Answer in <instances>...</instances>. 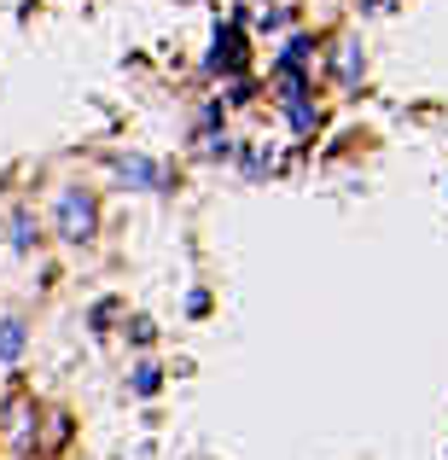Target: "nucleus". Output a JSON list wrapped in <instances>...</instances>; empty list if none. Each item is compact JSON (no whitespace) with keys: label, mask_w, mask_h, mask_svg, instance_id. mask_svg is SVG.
<instances>
[{"label":"nucleus","mask_w":448,"mask_h":460,"mask_svg":"<svg viewBox=\"0 0 448 460\" xmlns=\"http://www.w3.org/2000/svg\"><path fill=\"white\" fill-rule=\"evenodd\" d=\"M239 65H245V35H239V30H222V35H215V53H210V70L233 76Z\"/></svg>","instance_id":"nucleus-2"},{"label":"nucleus","mask_w":448,"mask_h":460,"mask_svg":"<svg viewBox=\"0 0 448 460\" xmlns=\"http://www.w3.org/2000/svg\"><path fill=\"white\" fill-rule=\"evenodd\" d=\"M93 227H100V204H93V192L70 187L65 199H58V239H65V245H82V239H93Z\"/></svg>","instance_id":"nucleus-1"},{"label":"nucleus","mask_w":448,"mask_h":460,"mask_svg":"<svg viewBox=\"0 0 448 460\" xmlns=\"http://www.w3.org/2000/svg\"><path fill=\"white\" fill-rule=\"evenodd\" d=\"M23 356V321H6L0 326V361H18Z\"/></svg>","instance_id":"nucleus-3"},{"label":"nucleus","mask_w":448,"mask_h":460,"mask_svg":"<svg viewBox=\"0 0 448 460\" xmlns=\"http://www.w3.org/2000/svg\"><path fill=\"white\" fill-rule=\"evenodd\" d=\"M12 245H18V251H30V245H35V216H30V210L12 216Z\"/></svg>","instance_id":"nucleus-4"},{"label":"nucleus","mask_w":448,"mask_h":460,"mask_svg":"<svg viewBox=\"0 0 448 460\" xmlns=\"http://www.w3.org/2000/svg\"><path fill=\"white\" fill-rule=\"evenodd\" d=\"M135 391H140V396L157 391V367H140V373H135Z\"/></svg>","instance_id":"nucleus-5"}]
</instances>
